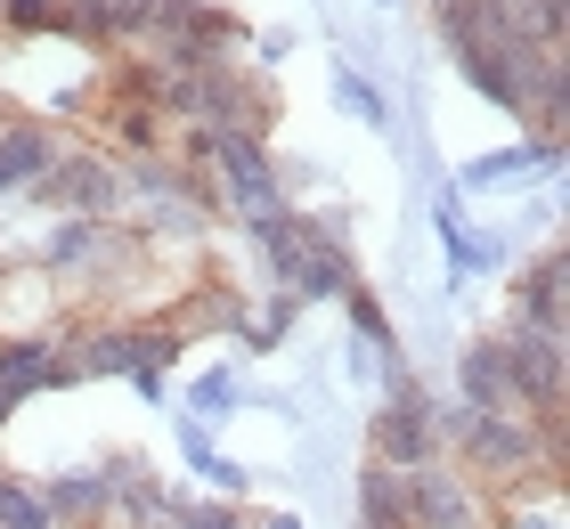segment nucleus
<instances>
[{"label": "nucleus", "mask_w": 570, "mask_h": 529, "mask_svg": "<svg viewBox=\"0 0 570 529\" xmlns=\"http://www.w3.org/2000/svg\"><path fill=\"white\" fill-rule=\"evenodd\" d=\"M24 204H41L49 221H122V155L90 147V139H66V155L49 164L33 188H24Z\"/></svg>", "instance_id": "nucleus-1"}, {"label": "nucleus", "mask_w": 570, "mask_h": 529, "mask_svg": "<svg viewBox=\"0 0 570 529\" xmlns=\"http://www.w3.org/2000/svg\"><path fill=\"white\" fill-rule=\"evenodd\" d=\"M269 285H285L302 310H309V302H343L351 285H358V261H351V245H343V228H326V221H309V212H294Z\"/></svg>", "instance_id": "nucleus-2"}, {"label": "nucleus", "mask_w": 570, "mask_h": 529, "mask_svg": "<svg viewBox=\"0 0 570 529\" xmlns=\"http://www.w3.org/2000/svg\"><path fill=\"white\" fill-rule=\"evenodd\" d=\"M367 457L375 464H400V472L449 457V448H440V415H432V391L424 383H400V391H383V400H375V415H367Z\"/></svg>", "instance_id": "nucleus-3"}, {"label": "nucleus", "mask_w": 570, "mask_h": 529, "mask_svg": "<svg viewBox=\"0 0 570 529\" xmlns=\"http://www.w3.org/2000/svg\"><path fill=\"white\" fill-rule=\"evenodd\" d=\"M407 529H489V489L456 457L407 472Z\"/></svg>", "instance_id": "nucleus-4"}, {"label": "nucleus", "mask_w": 570, "mask_h": 529, "mask_svg": "<svg viewBox=\"0 0 570 529\" xmlns=\"http://www.w3.org/2000/svg\"><path fill=\"white\" fill-rule=\"evenodd\" d=\"M66 285L41 261H0V334H66Z\"/></svg>", "instance_id": "nucleus-5"}, {"label": "nucleus", "mask_w": 570, "mask_h": 529, "mask_svg": "<svg viewBox=\"0 0 570 529\" xmlns=\"http://www.w3.org/2000/svg\"><path fill=\"white\" fill-rule=\"evenodd\" d=\"M505 326H522V334H570V261L562 253H538V261L513 270Z\"/></svg>", "instance_id": "nucleus-6"}, {"label": "nucleus", "mask_w": 570, "mask_h": 529, "mask_svg": "<svg viewBox=\"0 0 570 529\" xmlns=\"http://www.w3.org/2000/svg\"><path fill=\"white\" fill-rule=\"evenodd\" d=\"M66 155V130H49L33 115H0V204H24V188Z\"/></svg>", "instance_id": "nucleus-7"}, {"label": "nucleus", "mask_w": 570, "mask_h": 529, "mask_svg": "<svg viewBox=\"0 0 570 529\" xmlns=\"http://www.w3.org/2000/svg\"><path fill=\"white\" fill-rule=\"evenodd\" d=\"M432 228H440V253H449V277L505 270V253H513L498 228H473V221H464V188H440V196H432Z\"/></svg>", "instance_id": "nucleus-8"}, {"label": "nucleus", "mask_w": 570, "mask_h": 529, "mask_svg": "<svg viewBox=\"0 0 570 529\" xmlns=\"http://www.w3.org/2000/svg\"><path fill=\"white\" fill-rule=\"evenodd\" d=\"M456 400L464 408H522V375H513L505 334H473L456 351Z\"/></svg>", "instance_id": "nucleus-9"}, {"label": "nucleus", "mask_w": 570, "mask_h": 529, "mask_svg": "<svg viewBox=\"0 0 570 529\" xmlns=\"http://www.w3.org/2000/svg\"><path fill=\"white\" fill-rule=\"evenodd\" d=\"M0 383H9L17 400H33V391H73L66 342L58 334H0Z\"/></svg>", "instance_id": "nucleus-10"}, {"label": "nucleus", "mask_w": 570, "mask_h": 529, "mask_svg": "<svg viewBox=\"0 0 570 529\" xmlns=\"http://www.w3.org/2000/svg\"><path fill=\"white\" fill-rule=\"evenodd\" d=\"M562 164V139H513V147H498V155H481V164H464V179L456 188H505V179H530V172H554Z\"/></svg>", "instance_id": "nucleus-11"}, {"label": "nucleus", "mask_w": 570, "mask_h": 529, "mask_svg": "<svg viewBox=\"0 0 570 529\" xmlns=\"http://www.w3.org/2000/svg\"><path fill=\"white\" fill-rule=\"evenodd\" d=\"M179 464L188 472H204L220 497H245L253 489V472L237 464V457H220V440H213V423H196V415H179Z\"/></svg>", "instance_id": "nucleus-12"}, {"label": "nucleus", "mask_w": 570, "mask_h": 529, "mask_svg": "<svg viewBox=\"0 0 570 529\" xmlns=\"http://www.w3.org/2000/svg\"><path fill=\"white\" fill-rule=\"evenodd\" d=\"M358 529H407V472L400 464H358Z\"/></svg>", "instance_id": "nucleus-13"}, {"label": "nucleus", "mask_w": 570, "mask_h": 529, "mask_svg": "<svg viewBox=\"0 0 570 529\" xmlns=\"http://www.w3.org/2000/svg\"><path fill=\"white\" fill-rule=\"evenodd\" d=\"M0 529H58L41 481H33V472H17V464H0Z\"/></svg>", "instance_id": "nucleus-14"}, {"label": "nucleus", "mask_w": 570, "mask_h": 529, "mask_svg": "<svg viewBox=\"0 0 570 529\" xmlns=\"http://www.w3.org/2000/svg\"><path fill=\"white\" fill-rule=\"evenodd\" d=\"M334 106H343V115H358V123H367V130H392L400 115H392V98H383L375 82H367V66H334Z\"/></svg>", "instance_id": "nucleus-15"}, {"label": "nucleus", "mask_w": 570, "mask_h": 529, "mask_svg": "<svg viewBox=\"0 0 570 529\" xmlns=\"http://www.w3.org/2000/svg\"><path fill=\"white\" fill-rule=\"evenodd\" d=\"M179 415L228 423V415H237V375H228V366H204V375H188V408H179Z\"/></svg>", "instance_id": "nucleus-16"}, {"label": "nucleus", "mask_w": 570, "mask_h": 529, "mask_svg": "<svg viewBox=\"0 0 570 529\" xmlns=\"http://www.w3.org/2000/svg\"><path fill=\"white\" fill-rule=\"evenodd\" d=\"M0 33H17V41L66 33V0H0Z\"/></svg>", "instance_id": "nucleus-17"}, {"label": "nucleus", "mask_w": 570, "mask_h": 529, "mask_svg": "<svg viewBox=\"0 0 570 529\" xmlns=\"http://www.w3.org/2000/svg\"><path fill=\"white\" fill-rule=\"evenodd\" d=\"M171 529H253V513H245V497H179Z\"/></svg>", "instance_id": "nucleus-18"}, {"label": "nucleus", "mask_w": 570, "mask_h": 529, "mask_svg": "<svg viewBox=\"0 0 570 529\" xmlns=\"http://www.w3.org/2000/svg\"><path fill=\"white\" fill-rule=\"evenodd\" d=\"M343 310H351V334H358V342H383V334H392V310H383V302L367 294V285H351Z\"/></svg>", "instance_id": "nucleus-19"}, {"label": "nucleus", "mask_w": 570, "mask_h": 529, "mask_svg": "<svg viewBox=\"0 0 570 529\" xmlns=\"http://www.w3.org/2000/svg\"><path fill=\"white\" fill-rule=\"evenodd\" d=\"M253 529H302V513L294 506H269V513H253Z\"/></svg>", "instance_id": "nucleus-20"}, {"label": "nucleus", "mask_w": 570, "mask_h": 529, "mask_svg": "<svg viewBox=\"0 0 570 529\" xmlns=\"http://www.w3.org/2000/svg\"><path fill=\"white\" fill-rule=\"evenodd\" d=\"M17 408H24V400H17V391H9V383H0V423H9Z\"/></svg>", "instance_id": "nucleus-21"}, {"label": "nucleus", "mask_w": 570, "mask_h": 529, "mask_svg": "<svg viewBox=\"0 0 570 529\" xmlns=\"http://www.w3.org/2000/svg\"><path fill=\"white\" fill-rule=\"evenodd\" d=\"M375 9H392V0H375Z\"/></svg>", "instance_id": "nucleus-22"}]
</instances>
